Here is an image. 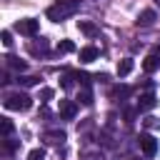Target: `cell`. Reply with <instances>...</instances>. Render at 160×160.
<instances>
[{"label":"cell","mask_w":160,"mask_h":160,"mask_svg":"<svg viewBox=\"0 0 160 160\" xmlns=\"http://www.w3.org/2000/svg\"><path fill=\"white\" fill-rule=\"evenodd\" d=\"M80 10V0H58L55 5H50L48 8V20H52V22H62V20H68L70 15H75Z\"/></svg>","instance_id":"6da1fadb"},{"label":"cell","mask_w":160,"mask_h":160,"mask_svg":"<svg viewBox=\"0 0 160 160\" xmlns=\"http://www.w3.org/2000/svg\"><path fill=\"white\" fill-rule=\"evenodd\" d=\"M2 105H5L8 110H30L32 100H30V95H25V92H12V95L5 98Z\"/></svg>","instance_id":"7a4b0ae2"},{"label":"cell","mask_w":160,"mask_h":160,"mask_svg":"<svg viewBox=\"0 0 160 160\" xmlns=\"http://www.w3.org/2000/svg\"><path fill=\"white\" fill-rule=\"evenodd\" d=\"M15 30H18L20 35L35 38V35H38V30H40V22H38L35 18H22V20H18V22H15Z\"/></svg>","instance_id":"3957f363"},{"label":"cell","mask_w":160,"mask_h":160,"mask_svg":"<svg viewBox=\"0 0 160 160\" xmlns=\"http://www.w3.org/2000/svg\"><path fill=\"white\" fill-rule=\"evenodd\" d=\"M138 142H140V150H142V155H145V158H152V155L158 152V140H155L152 135H148V132H145V135H140V138H138Z\"/></svg>","instance_id":"277c9868"},{"label":"cell","mask_w":160,"mask_h":160,"mask_svg":"<svg viewBox=\"0 0 160 160\" xmlns=\"http://www.w3.org/2000/svg\"><path fill=\"white\" fill-rule=\"evenodd\" d=\"M75 115H78V102H72V100H60V118L72 120Z\"/></svg>","instance_id":"5b68a950"},{"label":"cell","mask_w":160,"mask_h":160,"mask_svg":"<svg viewBox=\"0 0 160 160\" xmlns=\"http://www.w3.org/2000/svg\"><path fill=\"white\" fill-rule=\"evenodd\" d=\"M142 68H145V72H155V70L160 68V50H152V52L142 60Z\"/></svg>","instance_id":"8992f818"},{"label":"cell","mask_w":160,"mask_h":160,"mask_svg":"<svg viewBox=\"0 0 160 160\" xmlns=\"http://www.w3.org/2000/svg\"><path fill=\"white\" fill-rule=\"evenodd\" d=\"M155 102H158L155 95H152V92H145V95H140V100H138V110H140V112H142V110H152Z\"/></svg>","instance_id":"52a82bcc"},{"label":"cell","mask_w":160,"mask_h":160,"mask_svg":"<svg viewBox=\"0 0 160 160\" xmlns=\"http://www.w3.org/2000/svg\"><path fill=\"white\" fill-rule=\"evenodd\" d=\"M140 28H150L152 22H155V10H142L140 15H138V20H135Z\"/></svg>","instance_id":"ba28073f"},{"label":"cell","mask_w":160,"mask_h":160,"mask_svg":"<svg viewBox=\"0 0 160 160\" xmlns=\"http://www.w3.org/2000/svg\"><path fill=\"white\" fill-rule=\"evenodd\" d=\"M5 65L12 68V70H18V72H25V70H28V62L20 60V58H15V55H8V58H5Z\"/></svg>","instance_id":"9c48e42d"},{"label":"cell","mask_w":160,"mask_h":160,"mask_svg":"<svg viewBox=\"0 0 160 160\" xmlns=\"http://www.w3.org/2000/svg\"><path fill=\"white\" fill-rule=\"evenodd\" d=\"M42 140L50 142V145H60V142L65 140V132H62V130H48V132L42 135Z\"/></svg>","instance_id":"30bf717a"},{"label":"cell","mask_w":160,"mask_h":160,"mask_svg":"<svg viewBox=\"0 0 160 160\" xmlns=\"http://www.w3.org/2000/svg\"><path fill=\"white\" fill-rule=\"evenodd\" d=\"M78 28H80V32H85L88 38H95V35H98L95 22H90V20H78Z\"/></svg>","instance_id":"8fae6325"},{"label":"cell","mask_w":160,"mask_h":160,"mask_svg":"<svg viewBox=\"0 0 160 160\" xmlns=\"http://www.w3.org/2000/svg\"><path fill=\"white\" fill-rule=\"evenodd\" d=\"M132 68H135L132 58H125V60H120V62H118V75H120V78H125V75H130V72H132Z\"/></svg>","instance_id":"7c38bea8"},{"label":"cell","mask_w":160,"mask_h":160,"mask_svg":"<svg viewBox=\"0 0 160 160\" xmlns=\"http://www.w3.org/2000/svg\"><path fill=\"white\" fill-rule=\"evenodd\" d=\"M95 58H98V48H95V45H88V48L80 50V60H82V62H92Z\"/></svg>","instance_id":"4fadbf2b"},{"label":"cell","mask_w":160,"mask_h":160,"mask_svg":"<svg viewBox=\"0 0 160 160\" xmlns=\"http://www.w3.org/2000/svg\"><path fill=\"white\" fill-rule=\"evenodd\" d=\"M30 52L32 55H45L48 52V40L40 38V42H30Z\"/></svg>","instance_id":"5bb4252c"},{"label":"cell","mask_w":160,"mask_h":160,"mask_svg":"<svg viewBox=\"0 0 160 160\" xmlns=\"http://www.w3.org/2000/svg\"><path fill=\"white\" fill-rule=\"evenodd\" d=\"M38 82H40V78H35V75H18V85L30 88V85H38Z\"/></svg>","instance_id":"9a60e30c"},{"label":"cell","mask_w":160,"mask_h":160,"mask_svg":"<svg viewBox=\"0 0 160 160\" xmlns=\"http://www.w3.org/2000/svg\"><path fill=\"white\" fill-rule=\"evenodd\" d=\"M78 100H80V105L90 108V105H92V95H90V90H88V88H82V90H80V95H78Z\"/></svg>","instance_id":"2e32d148"},{"label":"cell","mask_w":160,"mask_h":160,"mask_svg":"<svg viewBox=\"0 0 160 160\" xmlns=\"http://www.w3.org/2000/svg\"><path fill=\"white\" fill-rule=\"evenodd\" d=\"M72 50H75V42H72V40H60L58 52H72Z\"/></svg>","instance_id":"e0dca14e"},{"label":"cell","mask_w":160,"mask_h":160,"mask_svg":"<svg viewBox=\"0 0 160 160\" xmlns=\"http://www.w3.org/2000/svg\"><path fill=\"white\" fill-rule=\"evenodd\" d=\"M142 125H145L148 130H155V128H160V120H158V118H152V115H148V118L142 120Z\"/></svg>","instance_id":"ac0fdd59"},{"label":"cell","mask_w":160,"mask_h":160,"mask_svg":"<svg viewBox=\"0 0 160 160\" xmlns=\"http://www.w3.org/2000/svg\"><path fill=\"white\" fill-rule=\"evenodd\" d=\"M28 160H45V150H42V148L30 150V152H28Z\"/></svg>","instance_id":"d6986e66"},{"label":"cell","mask_w":160,"mask_h":160,"mask_svg":"<svg viewBox=\"0 0 160 160\" xmlns=\"http://www.w3.org/2000/svg\"><path fill=\"white\" fill-rule=\"evenodd\" d=\"M75 80H80L82 88H90V75L88 72H75Z\"/></svg>","instance_id":"ffe728a7"},{"label":"cell","mask_w":160,"mask_h":160,"mask_svg":"<svg viewBox=\"0 0 160 160\" xmlns=\"http://www.w3.org/2000/svg\"><path fill=\"white\" fill-rule=\"evenodd\" d=\"M0 40H2L5 48H10V45H12V35H10V30H2V32H0Z\"/></svg>","instance_id":"44dd1931"},{"label":"cell","mask_w":160,"mask_h":160,"mask_svg":"<svg viewBox=\"0 0 160 160\" xmlns=\"http://www.w3.org/2000/svg\"><path fill=\"white\" fill-rule=\"evenodd\" d=\"M10 132H12V120L2 118V135H5V138H10Z\"/></svg>","instance_id":"7402d4cb"},{"label":"cell","mask_w":160,"mask_h":160,"mask_svg":"<svg viewBox=\"0 0 160 160\" xmlns=\"http://www.w3.org/2000/svg\"><path fill=\"white\" fill-rule=\"evenodd\" d=\"M72 80H75V72H68L65 78H62V88L68 90V88H72Z\"/></svg>","instance_id":"603a6c76"},{"label":"cell","mask_w":160,"mask_h":160,"mask_svg":"<svg viewBox=\"0 0 160 160\" xmlns=\"http://www.w3.org/2000/svg\"><path fill=\"white\" fill-rule=\"evenodd\" d=\"M52 95H55V92H52V88H42V90H40V100H42V102H45V100H50Z\"/></svg>","instance_id":"cb8c5ba5"},{"label":"cell","mask_w":160,"mask_h":160,"mask_svg":"<svg viewBox=\"0 0 160 160\" xmlns=\"http://www.w3.org/2000/svg\"><path fill=\"white\" fill-rule=\"evenodd\" d=\"M135 120V110H125V122H132Z\"/></svg>","instance_id":"d4e9b609"},{"label":"cell","mask_w":160,"mask_h":160,"mask_svg":"<svg viewBox=\"0 0 160 160\" xmlns=\"http://www.w3.org/2000/svg\"><path fill=\"white\" fill-rule=\"evenodd\" d=\"M155 5H160V0H155Z\"/></svg>","instance_id":"484cf974"},{"label":"cell","mask_w":160,"mask_h":160,"mask_svg":"<svg viewBox=\"0 0 160 160\" xmlns=\"http://www.w3.org/2000/svg\"><path fill=\"white\" fill-rule=\"evenodd\" d=\"M130 160H138V158H130Z\"/></svg>","instance_id":"4316f807"}]
</instances>
